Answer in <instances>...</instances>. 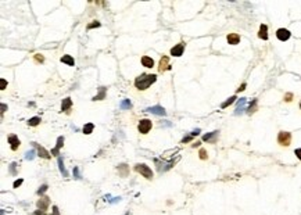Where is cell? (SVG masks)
I'll use <instances>...</instances> for the list:
<instances>
[{"instance_id":"cell-6","label":"cell","mask_w":301,"mask_h":215,"mask_svg":"<svg viewBox=\"0 0 301 215\" xmlns=\"http://www.w3.org/2000/svg\"><path fill=\"white\" fill-rule=\"evenodd\" d=\"M158 70H160V72H164V71L171 70L169 59H168V56H162L161 57V60H160V64H158Z\"/></svg>"},{"instance_id":"cell-38","label":"cell","mask_w":301,"mask_h":215,"mask_svg":"<svg viewBox=\"0 0 301 215\" xmlns=\"http://www.w3.org/2000/svg\"><path fill=\"white\" fill-rule=\"evenodd\" d=\"M22 179H18V181H15L14 182V183H13V186H14V187H18V186H21V185H22Z\"/></svg>"},{"instance_id":"cell-44","label":"cell","mask_w":301,"mask_h":215,"mask_svg":"<svg viewBox=\"0 0 301 215\" xmlns=\"http://www.w3.org/2000/svg\"><path fill=\"white\" fill-rule=\"evenodd\" d=\"M125 215H129V212H126V214H125Z\"/></svg>"},{"instance_id":"cell-13","label":"cell","mask_w":301,"mask_h":215,"mask_svg":"<svg viewBox=\"0 0 301 215\" xmlns=\"http://www.w3.org/2000/svg\"><path fill=\"white\" fill-rule=\"evenodd\" d=\"M226 40H228L229 45H239L240 43V36L237 34H229L228 36H226Z\"/></svg>"},{"instance_id":"cell-23","label":"cell","mask_w":301,"mask_h":215,"mask_svg":"<svg viewBox=\"0 0 301 215\" xmlns=\"http://www.w3.org/2000/svg\"><path fill=\"white\" fill-rule=\"evenodd\" d=\"M257 111V99H254L253 101L250 103V106L247 107V112L248 114H253V112Z\"/></svg>"},{"instance_id":"cell-7","label":"cell","mask_w":301,"mask_h":215,"mask_svg":"<svg viewBox=\"0 0 301 215\" xmlns=\"http://www.w3.org/2000/svg\"><path fill=\"white\" fill-rule=\"evenodd\" d=\"M246 104H247V99H244V97L240 99L239 103H237L236 110H234V115H240L242 112L247 111V108H246Z\"/></svg>"},{"instance_id":"cell-5","label":"cell","mask_w":301,"mask_h":215,"mask_svg":"<svg viewBox=\"0 0 301 215\" xmlns=\"http://www.w3.org/2000/svg\"><path fill=\"white\" fill-rule=\"evenodd\" d=\"M290 36H291L290 31H287V29H284V28H280V29L276 31V38H278L279 40H282V42H286L287 39H290Z\"/></svg>"},{"instance_id":"cell-29","label":"cell","mask_w":301,"mask_h":215,"mask_svg":"<svg viewBox=\"0 0 301 215\" xmlns=\"http://www.w3.org/2000/svg\"><path fill=\"white\" fill-rule=\"evenodd\" d=\"M35 154H36V150H31L25 154V158L26 160H34L35 158Z\"/></svg>"},{"instance_id":"cell-28","label":"cell","mask_w":301,"mask_h":215,"mask_svg":"<svg viewBox=\"0 0 301 215\" xmlns=\"http://www.w3.org/2000/svg\"><path fill=\"white\" fill-rule=\"evenodd\" d=\"M198 156H200L201 160H207V158H208V153H207V150H204V148H200V151H198Z\"/></svg>"},{"instance_id":"cell-20","label":"cell","mask_w":301,"mask_h":215,"mask_svg":"<svg viewBox=\"0 0 301 215\" xmlns=\"http://www.w3.org/2000/svg\"><path fill=\"white\" fill-rule=\"evenodd\" d=\"M61 63L68 64V65H75V60L72 59V56H68V54H65V56L61 57Z\"/></svg>"},{"instance_id":"cell-45","label":"cell","mask_w":301,"mask_h":215,"mask_svg":"<svg viewBox=\"0 0 301 215\" xmlns=\"http://www.w3.org/2000/svg\"><path fill=\"white\" fill-rule=\"evenodd\" d=\"M300 108H301V103H300Z\"/></svg>"},{"instance_id":"cell-27","label":"cell","mask_w":301,"mask_h":215,"mask_svg":"<svg viewBox=\"0 0 301 215\" xmlns=\"http://www.w3.org/2000/svg\"><path fill=\"white\" fill-rule=\"evenodd\" d=\"M118 169H120L121 171V176H122V178H125V176H126V173H128V172H126V169H128V167H126V165L125 164H121L120 165V167H118Z\"/></svg>"},{"instance_id":"cell-19","label":"cell","mask_w":301,"mask_h":215,"mask_svg":"<svg viewBox=\"0 0 301 215\" xmlns=\"http://www.w3.org/2000/svg\"><path fill=\"white\" fill-rule=\"evenodd\" d=\"M106 97V87H100L99 89V95H96L95 97L92 99L93 101H97V100H103V99Z\"/></svg>"},{"instance_id":"cell-12","label":"cell","mask_w":301,"mask_h":215,"mask_svg":"<svg viewBox=\"0 0 301 215\" xmlns=\"http://www.w3.org/2000/svg\"><path fill=\"white\" fill-rule=\"evenodd\" d=\"M218 133H219V132H218V131H215V132H211V133H207V135H204V136H203V140H204V142L215 143V142H217Z\"/></svg>"},{"instance_id":"cell-24","label":"cell","mask_w":301,"mask_h":215,"mask_svg":"<svg viewBox=\"0 0 301 215\" xmlns=\"http://www.w3.org/2000/svg\"><path fill=\"white\" fill-rule=\"evenodd\" d=\"M40 122H42V120H40L39 117H34V118H31V120L28 121V125L29 126H36V125H39Z\"/></svg>"},{"instance_id":"cell-4","label":"cell","mask_w":301,"mask_h":215,"mask_svg":"<svg viewBox=\"0 0 301 215\" xmlns=\"http://www.w3.org/2000/svg\"><path fill=\"white\" fill-rule=\"evenodd\" d=\"M151 126H153L151 121L150 120H146V118H144V120H140L139 121V124H137V131H139L140 133L146 135V133H148V132H150Z\"/></svg>"},{"instance_id":"cell-26","label":"cell","mask_w":301,"mask_h":215,"mask_svg":"<svg viewBox=\"0 0 301 215\" xmlns=\"http://www.w3.org/2000/svg\"><path fill=\"white\" fill-rule=\"evenodd\" d=\"M234 100H236V96H232V97H229L225 103H222V106H221V107H222V108H226V107L230 106L232 103H234Z\"/></svg>"},{"instance_id":"cell-31","label":"cell","mask_w":301,"mask_h":215,"mask_svg":"<svg viewBox=\"0 0 301 215\" xmlns=\"http://www.w3.org/2000/svg\"><path fill=\"white\" fill-rule=\"evenodd\" d=\"M99 26H100V22H99V21H95V22H92V24H89V25H87V29L99 28Z\"/></svg>"},{"instance_id":"cell-32","label":"cell","mask_w":301,"mask_h":215,"mask_svg":"<svg viewBox=\"0 0 301 215\" xmlns=\"http://www.w3.org/2000/svg\"><path fill=\"white\" fill-rule=\"evenodd\" d=\"M74 176H75V179H81V175H79V168L78 167H74Z\"/></svg>"},{"instance_id":"cell-16","label":"cell","mask_w":301,"mask_h":215,"mask_svg":"<svg viewBox=\"0 0 301 215\" xmlns=\"http://www.w3.org/2000/svg\"><path fill=\"white\" fill-rule=\"evenodd\" d=\"M49 203H50V198L49 197H43L38 201V208H40L42 211H46L49 207Z\"/></svg>"},{"instance_id":"cell-18","label":"cell","mask_w":301,"mask_h":215,"mask_svg":"<svg viewBox=\"0 0 301 215\" xmlns=\"http://www.w3.org/2000/svg\"><path fill=\"white\" fill-rule=\"evenodd\" d=\"M72 106V100H71L70 97H67V99H64L63 100V103H61V111H67L70 107Z\"/></svg>"},{"instance_id":"cell-22","label":"cell","mask_w":301,"mask_h":215,"mask_svg":"<svg viewBox=\"0 0 301 215\" xmlns=\"http://www.w3.org/2000/svg\"><path fill=\"white\" fill-rule=\"evenodd\" d=\"M57 162H59V168H60V172L63 173V175L67 178L68 176V172H67V169H65V167H64V161H63V158L61 157H59V160H57Z\"/></svg>"},{"instance_id":"cell-1","label":"cell","mask_w":301,"mask_h":215,"mask_svg":"<svg viewBox=\"0 0 301 215\" xmlns=\"http://www.w3.org/2000/svg\"><path fill=\"white\" fill-rule=\"evenodd\" d=\"M157 81V75L154 74H142L135 79V86L139 90H146Z\"/></svg>"},{"instance_id":"cell-10","label":"cell","mask_w":301,"mask_h":215,"mask_svg":"<svg viewBox=\"0 0 301 215\" xmlns=\"http://www.w3.org/2000/svg\"><path fill=\"white\" fill-rule=\"evenodd\" d=\"M9 143L11 144V150L15 151L18 147H20L21 142L20 139H18V136H15V135H11V136H9Z\"/></svg>"},{"instance_id":"cell-14","label":"cell","mask_w":301,"mask_h":215,"mask_svg":"<svg viewBox=\"0 0 301 215\" xmlns=\"http://www.w3.org/2000/svg\"><path fill=\"white\" fill-rule=\"evenodd\" d=\"M63 146H64V137L59 136V137H57V146H56V148L51 150V154H53V156H59V151H60V148H61Z\"/></svg>"},{"instance_id":"cell-17","label":"cell","mask_w":301,"mask_h":215,"mask_svg":"<svg viewBox=\"0 0 301 215\" xmlns=\"http://www.w3.org/2000/svg\"><path fill=\"white\" fill-rule=\"evenodd\" d=\"M142 65L146 68H153L154 67V60L148 56H143L142 57Z\"/></svg>"},{"instance_id":"cell-11","label":"cell","mask_w":301,"mask_h":215,"mask_svg":"<svg viewBox=\"0 0 301 215\" xmlns=\"http://www.w3.org/2000/svg\"><path fill=\"white\" fill-rule=\"evenodd\" d=\"M32 144L35 146V147L38 148V154H39V157H42V158H50V153H49L47 150H46L45 147H42V146H39V144H36V143H32Z\"/></svg>"},{"instance_id":"cell-37","label":"cell","mask_w":301,"mask_h":215,"mask_svg":"<svg viewBox=\"0 0 301 215\" xmlns=\"http://www.w3.org/2000/svg\"><path fill=\"white\" fill-rule=\"evenodd\" d=\"M192 135H187V136H185L183 137V139H182V142H183V143H187V142H190V140H192Z\"/></svg>"},{"instance_id":"cell-40","label":"cell","mask_w":301,"mask_h":215,"mask_svg":"<svg viewBox=\"0 0 301 215\" xmlns=\"http://www.w3.org/2000/svg\"><path fill=\"white\" fill-rule=\"evenodd\" d=\"M51 215H60V212H59V208H57L56 205L53 207V214H51Z\"/></svg>"},{"instance_id":"cell-35","label":"cell","mask_w":301,"mask_h":215,"mask_svg":"<svg viewBox=\"0 0 301 215\" xmlns=\"http://www.w3.org/2000/svg\"><path fill=\"white\" fill-rule=\"evenodd\" d=\"M35 60H36L38 63H43V56L42 54H35Z\"/></svg>"},{"instance_id":"cell-25","label":"cell","mask_w":301,"mask_h":215,"mask_svg":"<svg viewBox=\"0 0 301 215\" xmlns=\"http://www.w3.org/2000/svg\"><path fill=\"white\" fill-rule=\"evenodd\" d=\"M93 129H95V125H93V124H86V125L83 126V129H82V131H83L85 135H89V133H92Z\"/></svg>"},{"instance_id":"cell-41","label":"cell","mask_w":301,"mask_h":215,"mask_svg":"<svg viewBox=\"0 0 301 215\" xmlns=\"http://www.w3.org/2000/svg\"><path fill=\"white\" fill-rule=\"evenodd\" d=\"M198 133H200V129H196V131H193L190 135H192V136H197Z\"/></svg>"},{"instance_id":"cell-42","label":"cell","mask_w":301,"mask_h":215,"mask_svg":"<svg viewBox=\"0 0 301 215\" xmlns=\"http://www.w3.org/2000/svg\"><path fill=\"white\" fill-rule=\"evenodd\" d=\"M246 86H247V85H246V83H243V85H242V86H240V87H239V89H237V92H243V90H244V89H246Z\"/></svg>"},{"instance_id":"cell-39","label":"cell","mask_w":301,"mask_h":215,"mask_svg":"<svg viewBox=\"0 0 301 215\" xmlns=\"http://www.w3.org/2000/svg\"><path fill=\"white\" fill-rule=\"evenodd\" d=\"M294 154L297 156V158H298V160H301V147H300V148H295Z\"/></svg>"},{"instance_id":"cell-30","label":"cell","mask_w":301,"mask_h":215,"mask_svg":"<svg viewBox=\"0 0 301 215\" xmlns=\"http://www.w3.org/2000/svg\"><path fill=\"white\" fill-rule=\"evenodd\" d=\"M15 168H17V164H15V162H13V164L10 165V173H11V175H17V171H15Z\"/></svg>"},{"instance_id":"cell-43","label":"cell","mask_w":301,"mask_h":215,"mask_svg":"<svg viewBox=\"0 0 301 215\" xmlns=\"http://www.w3.org/2000/svg\"><path fill=\"white\" fill-rule=\"evenodd\" d=\"M35 214H36V215H46V214H45V211H40V209H38V211L35 212Z\"/></svg>"},{"instance_id":"cell-33","label":"cell","mask_w":301,"mask_h":215,"mask_svg":"<svg viewBox=\"0 0 301 215\" xmlns=\"http://www.w3.org/2000/svg\"><path fill=\"white\" fill-rule=\"evenodd\" d=\"M46 190H47V185H43V186L42 187H39V190H38V194H43V193H45L46 192Z\"/></svg>"},{"instance_id":"cell-15","label":"cell","mask_w":301,"mask_h":215,"mask_svg":"<svg viewBox=\"0 0 301 215\" xmlns=\"http://www.w3.org/2000/svg\"><path fill=\"white\" fill-rule=\"evenodd\" d=\"M258 38L262 40H266L268 39V26L265 24H262L259 26V31H258Z\"/></svg>"},{"instance_id":"cell-8","label":"cell","mask_w":301,"mask_h":215,"mask_svg":"<svg viewBox=\"0 0 301 215\" xmlns=\"http://www.w3.org/2000/svg\"><path fill=\"white\" fill-rule=\"evenodd\" d=\"M183 50H185V43H178L176 46H173L171 49V54L173 57H181L183 54Z\"/></svg>"},{"instance_id":"cell-3","label":"cell","mask_w":301,"mask_h":215,"mask_svg":"<svg viewBox=\"0 0 301 215\" xmlns=\"http://www.w3.org/2000/svg\"><path fill=\"white\" fill-rule=\"evenodd\" d=\"M278 143L280 146H283V147H287V146H290V143H291V133L290 132H279L278 135Z\"/></svg>"},{"instance_id":"cell-21","label":"cell","mask_w":301,"mask_h":215,"mask_svg":"<svg viewBox=\"0 0 301 215\" xmlns=\"http://www.w3.org/2000/svg\"><path fill=\"white\" fill-rule=\"evenodd\" d=\"M120 108L121 110H131L132 108L131 100H129V99H124V100L121 101V104H120Z\"/></svg>"},{"instance_id":"cell-2","label":"cell","mask_w":301,"mask_h":215,"mask_svg":"<svg viewBox=\"0 0 301 215\" xmlns=\"http://www.w3.org/2000/svg\"><path fill=\"white\" fill-rule=\"evenodd\" d=\"M135 171L136 172H139L140 175H143L146 179H153V171H151L150 167H147L146 164H136L135 165Z\"/></svg>"},{"instance_id":"cell-9","label":"cell","mask_w":301,"mask_h":215,"mask_svg":"<svg viewBox=\"0 0 301 215\" xmlns=\"http://www.w3.org/2000/svg\"><path fill=\"white\" fill-rule=\"evenodd\" d=\"M146 111L151 112V114H156V115H162L164 117L167 112H165V108L161 106H153V107H148V108H146Z\"/></svg>"},{"instance_id":"cell-36","label":"cell","mask_w":301,"mask_h":215,"mask_svg":"<svg viewBox=\"0 0 301 215\" xmlns=\"http://www.w3.org/2000/svg\"><path fill=\"white\" fill-rule=\"evenodd\" d=\"M291 99H293L291 93H286V95H284V101H291Z\"/></svg>"},{"instance_id":"cell-34","label":"cell","mask_w":301,"mask_h":215,"mask_svg":"<svg viewBox=\"0 0 301 215\" xmlns=\"http://www.w3.org/2000/svg\"><path fill=\"white\" fill-rule=\"evenodd\" d=\"M6 86H7V82H6V79H2V81H0V89H2V90H4V89H6Z\"/></svg>"}]
</instances>
